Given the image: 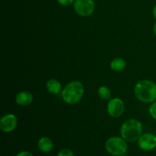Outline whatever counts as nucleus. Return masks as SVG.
I'll list each match as a JSON object with an SVG mask.
<instances>
[{"mask_svg": "<svg viewBox=\"0 0 156 156\" xmlns=\"http://www.w3.org/2000/svg\"><path fill=\"white\" fill-rule=\"evenodd\" d=\"M134 94L140 101L152 103L156 101V84L148 79L139 81L134 87Z\"/></svg>", "mask_w": 156, "mask_h": 156, "instance_id": "1", "label": "nucleus"}, {"mask_svg": "<svg viewBox=\"0 0 156 156\" xmlns=\"http://www.w3.org/2000/svg\"><path fill=\"white\" fill-rule=\"evenodd\" d=\"M143 133V125L136 119H129L120 127V135L128 143L138 141Z\"/></svg>", "mask_w": 156, "mask_h": 156, "instance_id": "2", "label": "nucleus"}, {"mask_svg": "<svg viewBox=\"0 0 156 156\" xmlns=\"http://www.w3.org/2000/svg\"><path fill=\"white\" fill-rule=\"evenodd\" d=\"M84 94V85L79 81H73L66 85L62 91L61 96L66 103L76 105L79 103Z\"/></svg>", "mask_w": 156, "mask_h": 156, "instance_id": "3", "label": "nucleus"}, {"mask_svg": "<svg viewBox=\"0 0 156 156\" xmlns=\"http://www.w3.org/2000/svg\"><path fill=\"white\" fill-rule=\"evenodd\" d=\"M105 149L111 155L121 156L127 152V142L123 137L112 136L105 143Z\"/></svg>", "mask_w": 156, "mask_h": 156, "instance_id": "4", "label": "nucleus"}, {"mask_svg": "<svg viewBox=\"0 0 156 156\" xmlns=\"http://www.w3.org/2000/svg\"><path fill=\"white\" fill-rule=\"evenodd\" d=\"M73 7L78 15L82 17H88L94 12L95 4L93 0H75Z\"/></svg>", "mask_w": 156, "mask_h": 156, "instance_id": "5", "label": "nucleus"}, {"mask_svg": "<svg viewBox=\"0 0 156 156\" xmlns=\"http://www.w3.org/2000/svg\"><path fill=\"white\" fill-rule=\"evenodd\" d=\"M138 146L142 150L146 152L154 150L156 148V136L150 133L142 134L138 140Z\"/></svg>", "mask_w": 156, "mask_h": 156, "instance_id": "6", "label": "nucleus"}, {"mask_svg": "<svg viewBox=\"0 0 156 156\" xmlns=\"http://www.w3.org/2000/svg\"><path fill=\"white\" fill-rule=\"evenodd\" d=\"M18 125V118L12 114L3 116L0 120V129L4 133L12 132Z\"/></svg>", "mask_w": 156, "mask_h": 156, "instance_id": "7", "label": "nucleus"}, {"mask_svg": "<svg viewBox=\"0 0 156 156\" xmlns=\"http://www.w3.org/2000/svg\"><path fill=\"white\" fill-rule=\"evenodd\" d=\"M124 103L120 98H114L110 100L108 104V112L112 117H119L124 111Z\"/></svg>", "mask_w": 156, "mask_h": 156, "instance_id": "8", "label": "nucleus"}, {"mask_svg": "<svg viewBox=\"0 0 156 156\" xmlns=\"http://www.w3.org/2000/svg\"><path fill=\"white\" fill-rule=\"evenodd\" d=\"M33 95L30 92L27 91H20L17 94L15 97V101L18 105L21 106H27L33 101Z\"/></svg>", "mask_w": 156, "mask_h": 156, "instance_id": "9", "label": "nucleus"}, {"mask_svg": "<svg viewBox=\"0 0 156 156\" xmlns=\"http://www.w3.org/2000/svg\"><path fill=\"white\" fill-rule=\"evenodd\" d=\"M37 146L41 152L49 153L53 149V143L49 137L43 136L38 140Z\"/></svg>", "mask_w": 156, "mask_h": 156, "instance_id": "10", "label": "nucleus"}, {"mask_svg": "<svg viewBox=\"0 0 156 156\" xmlns=\"http://www.w3.org/2000/svg\"><path fill=\"white\" fill-rule=\"evenodd\" d=\"M46 86H47V91L53 94H58L59 93H60L61 90H62L61 83L56 79H49L47 82Z\"/></svg>", "mask_w": 156, "mask_h": 156, "instance_id": "11", "label": "nucleus"}, {"mask_svg": "<svg viewBox=\"0 0 156 156\" xmlns=\"http://www.w3.org/2000/svg\"><path fill=\"white\" fill-rule=\"evenodd\" d=\"M126 62L123 58H115L111 62V69L115 72H121L126 68Z\"/></svg>", "mask_w": 156, "mask_h": 156, "instance_id": "12", "label": "nucleus"}, {"mask_svg": "<svg viewBox=\"0 0 156 156\" xmlns=\"http://www.w3.org/2000/svg\"><path fill=\"white\" fill-rule=\"evenodd\" d=\"M98 95L101 98H102L103 100H109L111 98V90L108 88L107 86H101L98 88Z\"/></svg>", "mask_w": 156, "mask_h": 156, "instance_id": "13", "label": "nucleus"}, {"mask_svg": "<svg viewBox=\"0 0 156 156\" xmlns=\"http://www.w3.org/2000/svg\"><path fill=\"white\" fill-rule=\"evenodd\" d=\"M57 156H74V153L69 149H62L58 152Z\"/></svg>", "mask_w": 156, "mask_h": 156, "instance_id": "14", "label": "nucleus"}, {"mask_svg": "<svg viewBox=\"0 0 156 156\" xmlns=\"http://www.w3.org/2000/svg\"><path fill=\"white\" fill-rule=\"evenodd\" d=\"M149 114L155 120H156V101L152 102V104L151 105L150 108H149Z\"/></svg>", "mask_w": 156, "mask_h": 156, "instance_id": "15", "label": "nucleus"}, {"mask_svg": "<svg viewBox=\"0 0 156 156\" xmlns=\"http://www.w3.org/2000/svg\"><path fill=\"white\" fill-rule=\"evenodd\" d=\"M58 2L63 6H69L74 3L75 0H57Z\"/></svg>", "mask_w": 156, "mask_h": 156, "instance_id": "16", "label": "nucleus"}, {"mask_svg": "<svg viewBox=\"0 0 156 156\" xmlns=\"http://www.w3.org/2000/svg\"><path fill=\"white\" fill-rule=\"evenodd\" d=\"M15 156H34V155L33 154L30 153V152H27V151H21V152L17 153Z\"/></svg>", "mask_w": 156, "mask_h": 156, "instance_id": "17", "label": "nucleus"}, {"mask_svg": "<svg viewBox=\"0 0 156 156\" xmlns=\"http://www.w3.org/2000/svg\"><path fill=\"white\" fill-rule=\"evenodd\" d=\"M152 15H153V17L156 19V4L154 6L153 9H152Z\"/></svg>", "mask_w": 156, "mask_h": 156, "instance_id": "18", "label": "nucleus"}, {"mask_svg": "<svg viewBox=\"0 0 156 156\" xmlns=\"http://www.w3.org/2000/svg\"><path fill=\"white\" fill-rule=\"evenodd\" d=\"M153 32H154V34H155V35L156 37V22L155 23V24H154V26H153Z\"/></svg>", "mask_w": 156, "mask_h": 156, "instance_id": "19", "label": "nucleus"}, {"mask_svg": "<svg viewBox=\"0 0 156 156\" xmlns=\"http://www.w3.org/2000/svg\"><path fill=\"white\" fill-rule=\"evenodd\" d=\"M121 156H128V155H126V154H124V155H121Z\"/></svg>", "mask_w": 156, "mask_h": 156, "instance_id": "20", "label": "nucleus"}]
</instances>
